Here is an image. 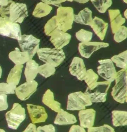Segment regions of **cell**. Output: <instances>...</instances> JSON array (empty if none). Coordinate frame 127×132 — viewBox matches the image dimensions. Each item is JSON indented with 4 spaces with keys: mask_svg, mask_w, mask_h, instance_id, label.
<instances>
[{
    "mask_svg": "<svg viewBox=\"0 0 127 132\" xmlns=\"http://www.w3.org/2000/svg\"><path fill=\"white\" fill-rule=\"evenodd\" d=\"M111 83L106 81H97L92 87L87 88L85 93L88 95L92 103L105 102Z\"/></svg>",
    "mask_w": 127,
    "mask_h": 132,
    "instance_id": "cell-5",
    "label": "cell"
},
{
    "mask_svg": "<svg viewBox=\"0 0 127 132\" xmlns=\"http://www.w3.org/2000/svg\"><path fill=\"white\" fill-rule=\"evenodd\" d=\"M9 0H0V6H5L7 4Z\"/></svg>",
    "mask_w": 127,
    "mask_h": 132,
    "instance_id": "cell-41",
    "label": "cell"
},
{
    "mask_svg": "<svg viewBox=\"0 0 127 132\" xmlns=\"http://www.w3.org/2000/svg\"><path fill=\"white\" fill-rule=\"evenodd\" d=\"M115 80L111 95L117 102L124 104L127 95V70L122 69L117 72Z\"/></svg>",
    "mask_w": 127,
    "mask_h": 132,
    "instance_id": "cell-2",
    "label": "cell"
},
{
    "mask_svg": "<svg viewBox=\"0 0 127 132\" xmlns=\"http://www.w3.org/2000/svg\"><path fill=\"white\" fill-rule=\"evenodd\" d=\"M56 67L49 64L45 63L39 67V73L42 76L47 78L55 74L56 71Z\"/></svg>",
    "mask_w": 127,
    "mask_h": 132,
    "instance_id": "cell-29",
    "label": "cell"
},
{
    "mask_svg": "<svg viewBox=\"0 0 127 132\" xmlns=\"http://www.w3.org/2000/svg\"><path fill=\"white\" fill-rule=\"evenodd\" d=\"M22 132H37L36 126L34 124L30 123Z\"/></svg>",
    "mask_w": 127,
    "mask_h": 132,
    "instance_id": "cell-40",
    "label": "cell"
},
{
    "mask_svg": "<svg viewBox=\"0 0 127 132\" xmlns=\"http://www.w3.org/2000/svg\"><path fill=\"white\" fill-rule=\"evenodd\" d=\"M112 122L115 127L127 126V111L114 110L112 112Z\"/></svg>",
    "mask_w": 127,
    "mask_h": 132,
    "instance_id": "cell-25",
    "label": "cell"
},
{
    "mask_svg": "<svg viewBox=\"0 0 127 132\" xmlns=\"http://www.w3.org/2000/svg\"><path fill=\"white\" fill-rule=\"evenodd\" d=\"M37 53L40 60L56 67L60 65L66 59V55L63 50L57 49L56 48H39Z\"/></svg>",
    "mask_w": 127,
    "mask_h": 132,
    "instance_id": "cell-3",
    "label": "cell"
},
{
    "mask_svg": "<svg viewBox=\"0 0 127 132\" xmlns=\"http://www.w3.org/2000/svg\"><path fill=\"white\" fill-rule=\"evenodd\" d=\"M92 11L87 7L80 11L77 14L74 15V22L78 24L90 26L93 18Z\"/></svg>",
    "mask_w": 127,
    "mask_h": 132,
    "instance_id": "cell-20",
    "label": "cell"
},
{
    "mask_svg": "<svg viewBox=\"0 0 127 132\" xmlns=\"http://www.w3.org/2000/svg\"><path fill=\"white\" fill-rule=\"evenodd\" d=\"M2 68L1 67V65H0V78H1V77L2 75Z\"/></svg>",
    "mask_w": 127,
    "mask_h": 132,
    "instance_id": "cell-44",
    "label": "cell"
},
{
    "mask_svg": "<svg viewBox=\"0 0 127 132\" xmlns=\"http://www.w3.org/2000/svg\"><path fill=\"white\" fill-rule=\"evenodd\" d=\"M126 102L127 103V97H126Z\"/></svg>",
    "mask_w": 127,
    "mask_h": 132,
    "instance_id": "cell-48",
    "label": "cell"
},
{
    "mask_svg": "<svg viewBox=\"0 0 127 132\" xmlns=\"http://www.w3.org/2000/svg\"><path fill=\"white\" fill-rule=\"evenodd\" d=\"M37 129V132H56L55 128L52 125L39 126Z\"/></svg>",
    "mask_w": 127,
    "mask_h": 132,
    "instance_id": "cell-37",
    "label": "cell"
},
{
    "mask_svg": "<svg viewBox=\"0 0 127 132\" xmlns=\"http://www.w3.org/2000/svg\"><path fill=\"white\" fill-rule=\"evenodd\" d=\"M23 68V65H15L8 74L7 83L17 86L21 80Z\"/></svg>",
    "mask_w": 127,
    "mask_h": 132,
    "instance_id": "cell-24",
    "label": "cell"
},
{
    "mask_svg": "<svg viewBox=\"0 0 127 132\" xmlns=\"http://www.w3.org/2000/svg\"><path fill=\"white\" fill-rule=\"evenodd\" d=\"M87 132H115L113 128L107 125H104L99 127H91Z\"/></svg>",
    "mask_w": 127,
    "mask_h": 132,
    "instance_id": "cell-35",
    "label": "cell"
},
{
    "mask_svg": "<svg viewBox=\"0 0 127 132\" xmlns=\"http://www.w3.org/2000/svg\"><path fill=\"white\" fill-rule=\"evenodd\" d=\"M123 1L124 3H126V4H127V0H123Z\"/></svg>",
    "mask_w": 127,
    "mask_h": 132,
    "instance_id": "cell-46",
    "label": "cell"
},
{
    "mask_svg": "<svg viewBox=\"0 0 127 132\" xmlns=\"http://www.w3.org/2000/svg\"><path fill=\"white\" fill-rule=\"evenodd\" d=\"M42 102L44 104L54 111L58 113L61 109V104L55 99L54 93L50 89H48L43 95Z\"/></svg>",
    "mask_w": 127,
    "mask_h": 132,
    "instance_id": "cell-19",
    "label": "cell"
},
{
    "mask_svg": "<svg viewBox=\"0 0 127 132\" xmlns=\"http://www.w3.org/2000/svg\"><path fill=\"white\" fill-rule=\"evenodd\" d=\"M127 38V28L124 26H121L114 34V40L116 42H121Z\"/></svg>",
    "mask_w": 127,
    "mask_h": 132,
    "instance_id": "cell-33",
    "label": "cell"
},
{
    "mask_svg": "<svg viewBox=\"0 0 127 132\" xmlns=\"http://www.w3.org/2000/svg\"><path fill=\"white\" fill-rule=\"evenodd\" d=\"M111 59L117 67L122 69L127 70V50L114 56Z\"/></svg>",
    "mask_w": 127,
    "mask_h": 132,
    "instance_id": "cell-27",
    "label": "cell"
},
{
    "mask_svg": "<svg viewBox=\"0 0 127 132\" xmlns=\"http://www.w3.org/2000/svg\"><path fill=\"white\" fill-rule=\"evenodd\" d=\"M0 132H6L5 131V130L4 129H0Z\"/></svg>",
    "mask_w": 127,
    "mask_h": 132,
    "instance_id": "cell-45",
    "label": "cell"
},
{
    "mask_svg": "<svg viewBox=\"0 0 127 132\" xmlns=\"http://www.w3.org/2000/svg\"><path fill=\"white\" fill-rule=\"evenodd\" d=\"M65 1H68L69 2H72L73 1H74V0H65Z\"/></svg>",
    "mask_w": 127,
    "mask_h": 132,
    "instance_id": "cell-47",
    "label": "cell"
},
{
    "mask_svg": "<svg viewBox=\"0 0 127 132\" xmlns=\"http://www.w3.org/2000/svg\"><path fill=\"white\" fill-rule=\"evenodd\" d=\"M39 64L33 60H30L26 63L24 71L26 81L34 80L39 73Z\"/></svg>",
    "mask_w": 127,
    "mask_h": 132,
    "instance_id": "cell-23",
    "label": "cell"
},
{
    "mask_svg": "<svg viewBox=\"0 0 127 132\" xmlns=\"http://www.w3.org/2000/svg\"><path fill=\"white\" fill-rule=\"evenodd\" d=\"M109 46V43L105 42H90L80 43L78 46V50L82 57L88 59L90 58L94 52Z\"/></svg>",
    "mask_w": 127,
    "mask_h": 132,
    "instance_id": "cell-11",
    "label": "cell"
},
{
    "mask_svg": "<svg viewBox=\"0 0 127 132\" xmlns=\"http://www.w3.org/2000/svg\"><path fill=\"white\" fill-rule=\"evenodd\" d=\"M27 109L33 124L45 122L48 115L44 107L32 104H27Z\"/></svg>",
    "mask_w": 127,
    "mask_h": 132,
    "instance_id": "cell-13",
    "label": "cell"
},
{
    "mask_svg": "<svg viewBox=\"0 0 127 132\" xmlns=\"http://www.w3.org/2000/svg\"><path fill=\"white\" fill-rule=\"evenodd\" d=\"M87 71L83 59L78 57H74L69 68V71L70 74L76 77L79 80H84Z\"/></svg>",
    "mask_w": 127,
    "mask_h": 132,
    "instance_id": "cell-14",
    "label": "cell"
},
{
    "mask_svg": "<svg viewBox=\"0 0 127 132\" xmlns=\"http://www.w3.org/2000/svg\"><path fill=\"white\" fill-rule=\"evenodd\" d=\"M50 41L56 48L62 49L70 42L71 36L70 34L61 30H56L51 35Z\"/></svg>",
    "mask_w": 127,
    "mask_h": 132,
    "instance_id": "cell-15",
    "label": "cell"
},
{
    "mask_svg": "<svg viewBox=\"0 0 127 132\" xmlns=\"http://www.w3.org/2000/svg\"><path fill=\"white\" fill-rule=\"evenodd\" d=\"M124 16L127 19V9L125 10V12H124Z\"/></svg>",
    "mask_w": 127,
    "mask_h": 132,
    "instance_id": "cell-43",
    "label": "cell"
},
{
    "mask_svg": "<svg viewBox=\"0 0 127 132\" xmlns=\"http://www.w3.org/2000/svg\"><path fill=\"white\" fill-rule=\"evenodd\" d=\"M74 15L73 9L71 7H58L56 15L58 29L66 32L71 29L74 22Z\"/></svg>",
    "mask_w": 127,
    "mask_h": 132,
    "instance_id": "cell-4",
    "label": "cell"
},
{
    "mask_svg": "<svg viewBox=\"0 0 127 132\" xmlns=\"http://www.w3.org/2000/svg\"><path fill=\"white\" fill-rule=\"evenodd\" d=\"M109 14L112 33L114 34L125 23L126 19L122 17L119 9L109 10Z\"/></svg>",
    "mask_w": 127,
    "mask_h": 132,
    "instance_id": "cell-17",
    "label": "cell"
},
{
    "mask_svg": "<svg viewBox=\"0 0 127 132\" xmlns=\"http://www.w3.org/2000/svg\"><path fill=\"white\" fill-rule=\"evenodd\" d=\"M7 98V95L0 94V111H5L8 108Z\"/></svg>",
    "mask_w": 127,
    "mask_h": 132,
    "instance_id": "cell-36",
    "label": "cell"
},
{
    "mask_svg": "<svg viewBox=\"0 0 127 132\" xmlns=\"http://www.w3.org/2000/svg\"><path fill=\"white\" fill-rule=\"evenodd\" d=\"M90 0H74V1L80 4H85L87 3Z\"/></svg>",
    "mask_w": 127,
    "mask_h": 132,
    "instance_id": "cell-42",
    "label": "cell"
},
{
    "mask_svg": "<svg viewBox=\"0 0 127 132\" xmlns=\"http://www.w3.org/2000/svg\"><path fill=\"white\" fill-rule=\"evenodd\" d=\"M25 118V109L19 103H14L12 109L5 114L8 128L14 130L17 129Z\"/></svg>",
    "mask_w": 127,
    "mask_h": 132,
    "instance_id": "cell-7",
    "label": "cell"
},
{
    "mask_svg": "<svg viewBox=\"0 0 127 132\" xmlns=\"http://www.w3.org/2000/svg\"><path fill=\"white\" fill-rule=\"evenodd\" d=\"M99 65L97 68L98 75L106 81L112 82L115 80L117 72L113 61L110 59L98 61Z\"/></svg>",
    "mask_w": 127,
    "mask_h": 132,
    "instance_id": "cell-10",
    "label": "cell"
},
{
    "mask_svg": "<svg viewBox=\"0 0 127 132\" xmlns=\"http://www.w3.org/2000/svg\"><path fill=\"white\" fill-rule=\"evenodd\" d=\"M96 9L101 13H104L112 5V0H90Z\"/></svg>",
    "mask_w": 127,
    "mask_h": 132,
    "instance_id": "cell-28",
    "label": "cell"
},
{
    "mask_svg": "<svg viewBox=\"0 0 127 132\" xmlns=\"http://www.w3.org/2000/svg\"><path fill=\"white\" fill-rule=\"evenodd\" d=\"M16 85L8 83H0V94H11L15 93Z\"/></svg>",
    "mask_w": 127,
    "mask_h": 132,
    "instance_id": "cell-34",
    "label": "cell"
},
{
    "mask_svg": "<svg viewBox=\"0 0 127 132\" xmlns=\"http://www.w3.org/2000/svg\"><path fill=\"white\" fill-rule=\"evenodd\" d=\"M0 15L12 22L21 24L28 16L27 5L9 0L7 4L0 7Z\"/></svg>",
    "mask_w": 127,
    "mask_h": 132,
    "instance_id": "cell-1",
    "label": "cell"
},
{
    "mask_svg": "<svg viewBox=\"0 0 127 132\" xmlns=\"http://www.w3.org/2000/svg\"><path fill=\"white\" fill-rule=\"evenodd\" d=\"M8 57L15 65H23L32 59L28 53L21 52L18 48H15L14 51L9 53Z\"/></svg>",
    "mask_w": 127,
    "mask_h": 132,
    "instance_id": "cell-21",
    "label": "cell"
},
{
    "mask_svg": "<svg viewBox=\"0 0 127 132\" xmlns=\"http://www.w3.org/2000/svg\"><path fill=\"white\" fill-rule=\"evenodd\" d=\"M18 41L22 52L28 53L32 59L39 48L40 39L32 35H24Z\"/></svg>",
    "mask_w": 127,
    "mask_h": 132,
    "instance_id": "cell-9",
    "label": "cell"
},
{
    "mask_svg": "<svg viewBox=\"0 0 127 132\" xmlns=\"http://www.w3.org/2000/svg\"><path fill=\"white\" fill-rule=\"evenodd\" d=\"M42 2L46 3L49 5H55L57 7H60L61 4L66 1L65 0H40Z\"/></svg>",
    "mask_w": 127,
    "mask_h": 132,
    "instance_id": "cell-38",
    "label": "cell"
},
{
    "mask_svg": "<svg viewBox=\"0 0 127 132\" xmlns=\"http://www.w3.org/2000/svg\"><path fill=\"white\" fill-rule=\"evenodd\" d=\"M93 36V32L84 29H80L76 33V37L77 39L81 42V43L90 42L92 40Z\"/></svg>",
    "mask_w": 127,
    "mask_h": 132,
    "instance_id": "cell-32",
    "label": "cell"
},
{
    "mask_svg": "<svg viewBox=\"0 0 127 132\" xmlns=\"http://www.w3.org/2000/svg\"><path fill=\"white\" fill-rule=\"evenodd\" d=\"M91 102L88 95L81 91L70 93L67 98V109L69 111L84 110L86 107L90 106Z\"/></svg>",
    "mask_w": 127,
    "mask_h": 132,
    "instance_id": "cell-6",
    "label": "cell"
},
{
    "mask_svg": "<svg viewBox=\"0 0 127 132\" xmlns=\"http://www.w3.org/2000/svg\"><path fill=\"white\" fill-rule=\"evenodd\" d=\"M99 79V75L91 69L87 71L86 74L84 79L85 83L87 85V88H90L96 84Z\"/></svg>",
    "mask_w": 127,
    "mask_h": 132,
    "instance_id": "cell-30",
    "label": "cell"
},
{
    "mask_svg": "<svg viewBox=\"0 0 127 132\" xmlns=\"http://www.w3.org/2000/svg\"><path fill=\"white\" fill-rule=\"evenodd\" d=\"M0 35L19 40L22 35L19 24L12 22L4 17L0 16Z\"/></svg>",
    "mask_w": 127,
    "mask_h": 132,
    "instance_id": "cell-8",
    "label": "cell"
},
{
    "mask_svg": "<svg viewBox=\"0 0 127 132\" xmlns=\"http://www.w3.org/2000/svg\"><path fill=\"white\" fill-rule=\"evenodd\" d=\"M52 10V7L51 5L41 2L36 5L32 15L35 18H40L47 16Z\"/></svg>",
    "mask_w": 127,
    "mask_h": 132,
    "instance_id": "cell-26",
    "label": "cell"
},
{
    "mask_svg": "<svg viewBox=\"0 0 127 132\" xmlns=\"http://www.w3.org/2000/svg\"><path fill=\"white\" fill-rule=\"evenodd\" d=\"M94 32L101 40H104L108 27V24L102 19L95 17L90 26Z\"/></svg>",
    "mask_w": 127,
    "mask_h": 132,
    "instance_id": "cell-18",
    "label": "cell"
},
{
    "mask_svg": "<svg viewBox=\"0 0 127 132\" xmlns=\"http://www.w3.org/2000/svg\"><path fill=\"white\" fill-rule=\"evenodd\" d=\"M96 112L93 109L80 110L78 116L80 126L83 128H89L94 125Z\"/></svg>",
    "mask_w": 127,
    "mask_h": 132,
    "instance_id": "cell-16",
    "label": "cell"
},
{
    "mask_svg": "<svg viewBox=\"0 0 127 132\" xmlns=\"http://www.w3.org/2000/svg\"><path fill=\"white\" fill-rule=\"evenodd\" d=\"M77 122L76 117L74 115L61 109L58 113L55 119L54 123L59 125H72Z\"/></svg>",
    "mask_w": 127,
    "mask_h": 132,
    "instance_id": "cell-22",
    "label": "cell"
},
{
    "mask_svg": "<svg viewBox=\"0 0 127 132\" xmlns=\"http://www.w3.org/2000/svg\"><path fill=\"white\" fill-rule=\"evenodd\" d=\"M58 29H59L58 28L56 16L55 15L51 18L46 22L44 27V31L46 35L50 36L54 32Z\"/></svg>",
    "mask_w": 127,
    "mask_h": 132,
    "instance_id": "cell-31",
    "label": "cell"
},
{
    "mask_svg": "<svg viewBox=\"0 0 127 132\" xmlns=\"http://www.w3.org/2000/svg\"><path fill=\"white\" fill-rule=\"evenodd\" d=\"M69 132H86L83 127L79 125H73L71 126Z\"/></svg>",
    "mask_w": 127,
    "mask_h": 132,
    "instance_id": "cell-39",
    "label": "cell"
},
{
    "mask_svg": "<svg viewBox=\"0 0 127 132\" xmlns=\"http://www.w3.org/2000/svg\"><path fill=\"white\" fill-rule=\"evenodd\" d=\"M38 84L35 80L26 81L16 87L15 93L21 101H26L37 90Z\"/></svg>",
    "mask_w": 127,
    "mask_h": 132,
    "instance_id": "cell-12",
    "label": "cell"
}]
</instances>
